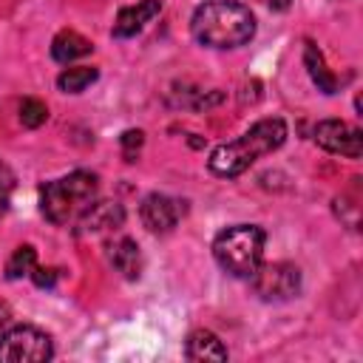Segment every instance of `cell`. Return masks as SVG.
I'll list each match as a JSON object with an SVG mask.
<instances>
[{"mask_svg": "<svg viewBox=\"0 0 363 363\" xmlns=\"http://www.w3.org/2000/svg\"><path fill=\"white\" fill-rule=\"evenodd\" d=\"M190 34L207 48H238L255 37V14L238 0H207L193 11Z\"/></svg>", "mask_w": 363, "mask_h": 363, "instance_id": "1", "label": "cell"}, {"mask_svg": "<svg viewBox=\"0 0 363 363\" xmlns=\"http://www.w3.org/2000/svg\"><path fill=\"white\" fill-rule=\"evenodd\" d=\"M286 139V125L284 119L272 116V119H261L255 122L250 130H244L238 139L227 142V145H218L210 159H207V167L210 173L216 176H224V179H233V176H241L250 164H255L261 156L278 150Z\"/></svg>", "mask_w": 363, "mask_h": 363, "instance_id": "2", "label": "cell"}, {"mask_svg": "<svg viewBox=\"0 0 363 363\" xmlns=\"http://www.w3.org/2000/svg\"><path fill=\"white\" fill-rule=\"evenodd\" d=\"M96 190H99V184H96L94 173L74 170V173L45 182L40 187V210L57 227L77 224L82 218V213L96 201Z\"/></svg>", "mask_w": 363, "mask_h": 363, "instance_id": "3", "label": "cell"}, {"mask_svg": "<svg viewBox=\"0 0 363 363\" xmlns=\"http://www.w3.org/2000/svg\"><path fill=\"white\" fill-rule=\"evenodd\" d=\"M264 241L267 233L258 224H233L216 235L213 258L233 278H250L264 258Z\"/></svg>", "mask_w": 363, "mask_h": 363, "instance_id": "4", "label": "cell"}, {"mask_svg": "<svg viewBox=\"0 0 363 363\" xmlns=\"http://www.w3.org/2000/svg\"><path fill=\"white\" fill-rule=\"evenodd\" d=\"M54 357L51 337L37 326H11L0 335L3 363H43Z\"/></svg>", "mask_w": 363, "mask_h": 363, "instance_id": "5", "label": "cell"}, {"mask_svg": "<svg viewBox=\"0 0 363 363\" xmlns=\"http://www.w3.org/2000/svg\"><path fill=\"white\" fill-rule=\"evenodd\" d=\"M250 284L264 301H289L301 292V269L286 261L258 264V269L250 275Z\"/></svg>", "mask_w": 363, "mask_h": 363, "instance_id": "6", "label": "cell"}, {"mask_svg": "<svg viewBox=\"0 0 363 363\" xmlns=\"http://www.w3.org/2000/svg\"><path fill=\"white\" fill-rule=\"evenodd\" d=\"M312 139L318 147H323L326 153H335V156L360 159V153H363V130L349 122H340V119L318 122L312 130Z\"/></svg>", "mask_w": 363, "mask_h": 363, "instance_id": "7", "label": "cell"}, {"mask_svg": "<svg viewBox=\"0 0 363 363\" xmlns=\"http://www.w3.org/2000/svg\"><path fill=\"white\" fill-rule=\"evenodd\" d=\"M184 213H187V204L182 199H173V196H164V193L145 196L142 207H139V218L150 233H170L182 221Z\"/></svg>", "mask_w": 363, "mask_h": 363, "instance_id": "8", "label": "cell"}, {"mask_svg": "<svg viewBox=\"0 0 363 363\" xmlns=\"http://www.w3.org/2000/svg\"><path fill=\"white\" fill-rule=\"evenodd\" d=\"M159 11H162V0H139L136 6H125V9H119L111 34L116 40H128V37L139 34Z\"/></svg>", "mask_w": 363, "mask_h": 363, "instance_id": "9", "label": "cell"}, {"mask_svg": "<svg viewBox=\"0 0 363 363\" xmlns=\"http://www.w3.org/2000/svg\"><path fill=\"white\" fill-rule=\"evenodd\" d=\"M108 261H111V267H113L122 278H128V281H136L139 272H142V252H139V244H136L133 238H128V235L111 241V247H108Z\"/></svg>", "mask_w": 363, "mask_h": 363, "instance_id": "10", "label": "cell"}, {"mask_svg": "<svg viewBox=\"0 0 363 363\" xmlns=\"http://www.w3.org/2000/svg\"><path fill=\"white\" fill-rule=\"evenodd\" d=\"M122 221H125V210H122L119 201H94V204L82 213V218H79L77 224H79V230L99 233V230H111V227L116 230Z\"/></svg>", "mask_w": 363, "mask_h": 363, "instance_id": "11", "label": "cell"}, {"mask_svg": "<svg viewBox=\"0 0 363 363\" xmlns=\"http://www.w3.org/2000/svg\"><path fill=\"white\" fill-rule=\"evenodd\" d=\"M184 357L187 360H227V346L210 329H196L190 332L184 343Z\"/></svg>", "mask_w": 363, "mask_h": 363, "instance_id": "12", "label": "cell"}, {"mask_svg": "<svg viewBox=\"0 0 363 363\" xmlns=\"http://www.w3.org/2000/svg\"><path fill=\"white\" fill-rule=\"evenodd\" d=\"M303 65H306L312 82L318 85V91H323V94H335V91H337L340 79L326 68V60H323V54L318 51L315 43H306V45H303Z\"/></svg>", "mask_w": 363, "mask_h": 363, "instance_id": "13", "label": "cell"}, {"mask_svg": "<svg viewBox=\"0 0 363 363\" xmlns=\"http://www.w3.org/2000/svg\"><path fill=\"white\" fill-rule=\"evenodd\" d=\"M91 48H94L91 40H85V37L77 34V31H60V34L51 40V57H54L57 62H62V65H68V62H74V60L91 54Z\"/></svg>", "mask_w": 363, "mask_h": 363, "instance_id": "14", "label": "cell"}, {"mask_svg": "<svg viewBox=\"0 0 363 363\" xmlns=\"http://www.w3.org/2000/svg\"><path fill=\"white\" fill-rule=\"evenodd\" d=\"M99 71L91 68V65H74V68H65L60 77H57V88L65 91V94H79L85 91L91 82H96Z\"/></svg>", "mask_w": 363, "mask_h": 363, "instance_id": "15", "label": "cell"}, {"mask_svg": "<svg viewBox=\"0 0 363 363\" xmlns=\"http://www.w3.org/2000/svg\"><path fill=\"white\" fill-rule=\"evenodd\" d=\"M37 267V250L31 244H23L11 252V258L6 261V278L9 281H17L23 275H31V269Z\"/></svg>", "mask_w": 363, "mask_h": 363, "instance_id": "16", "label": "cell"}, {"mask_svg": "<svg viewBox=\"0 0 363 363\" xmlns=\"http://www.w3.org/2000/svg\"><path fill=\"white\" fill-rule=\"evenodd\" d=\"M45 119H48L45 102H40L34 96H28V99L20 102V122H23V128H40Z\"/></svg>", "mask_w": 363, "mask_h": 363, "instance_id": "17", "label": "cell"}, {"mask_svg": "<svg viewBox=\"0 0 363 363\" xmlns=\"http://www.w3.org/2000/svg\"><path fill=\"white\" fill-rule=\"evenodd\" d=\"M119 142H122L125 162H133V159H136V153H139V147H142V142H145V133H142V130H125Z\"/></svg>", "mask_w": 363, "mask_h": 363, "instance_id": "18", "label": "cell"}, {"mask_svg": "<svg viewBox=\"0 0 363 363\" xmlns=\"http://www.w3.org/2000/svg\"><path fill=\"white\" fill-rule=\"evenodd\" d=\"M57 278H60V269H54V267H34L31 269V281L40 289H51L57 284Z\"/></svg>", "mask_w": 363, "mask_h": 363, "instance_id": "19", "label": "cell"}, {"mask_svg": "<svg viewBox=\"0 0 363 363\" xmlns=\"http://www.w3.org/2000/svg\"><path fill=\"white\" fill-rule=\"evenodd\" d=\"M0 187H14V173L9 170V164L6 162H0Z\"/></svg>", "mask_w": 363, "mask_h": 363, "instance_id": "20", "label": "cell"}, {"mask_svg": "<svg viewBox=\"0 0 363 363\" xmlns=\"http://www.w3.org/2000/svg\"><path fill=\"white\" fill-rule=\"evenodd\" d=\"M9 320H11V306L6 301H0V332L9 326Z\"/></svg>", "mask_w": 363, "mask_h": 363, "instance_id": "21", "label": "cell"}, {"mask_svg": "<svg viewBox=\"0 0 363 363\" xmlns=\"http://www.w3.org/2000/svg\"><path fill=\"white\" fill-rule=\"evenodd\" d=\"M261 3H264V6H269V9H275V11H286L292 0H261Z\"/></svg>", "mask_w": 363, "mask_h": 363, "instance_id": "22", "label": "cell"}, {"mask_svg": "<svg viewBox=\"0 0 363 363\" xmlns=\"http://www.w3.org/2000/svg\"><path fill=\"white\" fill-rule=\"evenodd\" d=\"M9 187H0V218L6 216V210H9Z\"/></svg>", "mask_w": 363, "mask_h": 363, "instance_id": "23", "label": "cell"}]
</instances>
